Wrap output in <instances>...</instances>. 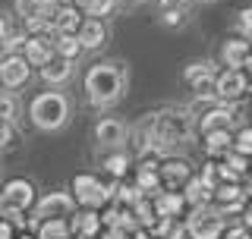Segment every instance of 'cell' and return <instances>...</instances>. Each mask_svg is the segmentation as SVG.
<instances>
[{"instance_id":"6da1fadb","label":"cell","mask_w":252,"mask_h":239,"mask_svg":"<svg viewBox=\"0 0 252 239\" xmlns=\"http://www.w3.org/2000/svg\"><path fill=\"white\" fill-rule=\"evenodd\" d=\"M82 89H85L89 104L98 107V110L117 104V101L123 98V91H126V69H123V63H94V66H89Z\"/></svg>"},{"instance_id":"7a4b0ae2","label":"cell","mask_w":252,"mask_h":239,"mask_svg":"<svg viewBox=\"0 0 252 239\" xmlns=\"http://www.w3.org/2000/svg\"><path fill=\"white\" fill-rule=\"evenodd\" d=\"M192 123L195 117L186 107H164L152 114V151L170 154V148H177L192 135Z\"/></svg>"},{"instance_id":"3957f363","label":"cell","mask_w":252,"mask_h":239,"mask_svg":"<svg viewBox=\"0 0 252 239\" xmlns=\"http://www.w3.org/2000/svg\"><path fill=\"white\" fill-rule=\"evenodd\" d=\"M29 120L41 132H57L69 120V98L63 91H41L29 104Z\"/></svg>"},{"instance_id":"277c9868","label":"cell","mask_w":252,"mask_h":239,"mask_svg":"<svg viewBox=\"0 0 252 239\" xmlns=\"http://www.w3.org/2000/svg\"><path fill=\"white\" fill-rule=\"evenodd\" d=\"M117 182H120V179H101V177H94V173H79V177L73 179V186H69V192H73L79 208L101 211L104 205L114 202Z\"/></svg>"},{"instance_id":"5b68a950","label":"cell","mask_w":252,"mask_h":239,"mask_svg":"<svg viewBox=\"0 0 252 239\" xmlns=\"http://www.w3.org/2000/svg\"><path fill=\"white\" fill-rule=\"evenodd\" d=\"M0 192H3V211H0V214L13 217L16 224L22 220V214L35 211V205H38L35 182L26 179V177H13V179H6L3 186H0Z\"/></svg>"},{"instance_id":"8992f818","label":"cell","mask_w":252,"mask_h":239,"mask_svg":"<svg viewBox=\"0 0 252 239\" xmlns=\"http://www.w3.org/2000/svg\"><path fill=\"white\" fill-rule=\"evenodd\" d=\"M227 230V217L215 205H199L186 214V236L189 239H220Z\"/></svg>"},{"instance_id":"52a82bcc","label":"cell","mask_w":252,"mask_h":239,"mask_svg":"<svg viewBox=\"0 0 252 239\" xmlns=\"http://www.w3.org/2000/svg\"><path fill=\"white\" fill-rule=\"evenodd\" d=\"M13 10L19 16V22L32 31H51V16L54 3L51 0H13Z\"/></svg>"},{"instance_id":"ba28073f","label":"cell","mask_w":252,"mask_h":239,"mask_svg":"<svg viewBox=\"0 0 252 239\" xmlns=\"http://www.w3.org/2000/svg\"><path fill=\"white\" fill-rule=\"evenodd\" d=\"M218 73H220V69L211 60H195V63H189V66L183 69V79H186V85L199 94V98H218V94H215Z\"/></svg>"},{"instance_id":"9c48e42d","label":"cell","mask_w":252,"mask_h":239,"mask_svg":"<svg viewBox=\"0 0 252 239\" xmlns=\"http://www.w3.org/2000/svg\"><path fill=\"white\" fill-rule=\"evenodd\" d=\"M29 79H32V63L26 60V54L6 51V57L0 60V85L6 91H16L22 85H29Z\"/></svg>"},{"instance_id":"30bf717a","label":"cell","mask_w":252,"mask_h":239,"mask_svg":"<svg viewBox=\"0 0 252 239\" xmlns=\"http://www.w3.org/2000/svg\"><path fill=\"white\" fill-rule=\"evenodd\" d=\"M246 91H249V73H246V69L227 66V69H220V73H218V82H215L218 101H224V104H233V101H240Z\"/></svg>"},{"instance_id":"8fae6325","label":"cell","mask_w":252,"mask_h":239,"mask_svg":"<svg viewBox=\"0 0 252 239\" xmlns=\"http://www.w3.org/2000/svg\"><path fill=\"white\" fill-rule=\"evenodd\" d=\"M76 198L73 192H47L44 198H38L35 205V220H51V217H73L76 214Z\"/></svg>"},{"instance_id":"7c38bea8","label":"cell","mask_w":252,"mask_h":239,"mask_svg":"<svg viewBox=\"0 0 252 239\" xmlns=\"http://www.w3.org/2000/svg\"><path fill=\"white\" fill-rule=\"evenodd\" d=\"M192 177H195V170H192V164H189L186 157H177V154H164L161 157V182H164V189H180V192H183V186Z\"/></svg>"},{"instance_id":"4fadbf2b","label":"cell","mask_w":252,"mask_h":239,"mask_svg":"<svg viewBox=\"0 0 252 239\" xmlns=\"http://www.w3.org/2000/svg\"><path fill=\"white\" fill-rule=\"evenodd\" d=\"M22 54H26V60L32 66L41 69L44 63L57 54V47H54V31H32L26 38V44H22Z\"/></svg>"},{"instance_id":"5bb4252c","label":"cell","mask_w":252,"mask_h":239,"mask_svg":"<svg viewBox=\"0 0 252 239\" xmlns=\"http://www.w3.org/2000/svg\"><path fill=\"white\" fill-rule=\"evenodd\" d=\"M202 107V104H199ZM199 120V132H211V129H233L236 117H233V107L224 104V101H211L208 107H202V117Z\"/></svg>"},{"instance_id":"9a60e30c","label":"cell","mask_w":252,"mask_h":239,"mask_svg":"<svg viewBox=\"0 0 252 239\" xmlns=\"http://www.w3.org/2000/svg\"><path fill=\"white\" fill-rule=\"evenodd\" d=\"M85 13L79 10L73 0H63V3H54V16H51V31H76L82 29Z\"/></svg>"},{"instance_id":"2e32d148","label":"cell","mask_w":252,"mask_h":239,"mask_svg":"<svg viewBox=\"0 0 252 239\" xmlns=\"http://www.w3.org/2000/svg\"><path fill=\"white\" fill-rule=\"evenodd\" d=\"M126 135H129V129H126L123 120L117 117H104L94 123V142H98L101 148H120L126 142Z\"/></svg>"},{"instance_id":"e0dca14e","label":"cell","mask_w":252,"mask_h":239,"mask_svg":"<svg viewBox=\"0 0 252 239\" xmlns=\"http://www.w3.org/2000/svg\"><path fill=\"white\" fill-rule=\"evenodd\" d=\"M69 224H73V233L82 236V239H98L101 230H104L101 211H94V208H79L73 217H69Z\"/></svg>"},{"instance_id":"ac0fdd59","label":"cell","mask_w":252,"mask_h":239,"mask_svg":"<svg viewBox=\"0 0 252 239\" xmlns=\"http://www.w3.org/2000/svg\"><path fill=\"white\" fill-rule=\"evenodd\" d=\"M155 208H158V217H183V211L189 208L186 195L180 189H161L155 192Z\"/></svg>"},{"instance_id":"d6986e66","label":"cell","mask_w":252,"mask_h":239,"mask_svg":"<svg viewBox=\"0 0 252 239\" xmlns=\"http://www.w3.org/2000/svg\"><path fill=\"white\" fill-rule=\"evenodd\" d=\"M107 22L104 19H98V16H85V22H82V29H79V38H82V44H85V51H101V47L107 44Z\"/></svg>"},{"instance_id":"ffe728a7","label":"cell","mask_w":252,"mask_h":239,"mask_svg":"<svg viewBox=\"0 0 252 239\" xmlns=\"http://www.w3.org/2000/svg\"><path fill=\"white\" fill-rule=\"evenodd\" d=\"M252 54V44L249 38H230V41H224L220 47V60H224V66H236V69H246V60Z\"/></svg>"},{"instance_id":"44dd1931","label":"cell","mask_w":252,"mask_h":239,"mask_svg":"<svg viewBox=\"0 0 252 239\" xmlns=\"http://www.w3.org/2000/svg\"><path fill=\"white\" fill-rule=\"evenodd\" d=\"M38 73H41V79H44L47 85H63V82H69V79H73V60L54 54V57L47 60Z\"/></svg>"},{"instance_id":"7402d4cb","label":"cell","mask_w":252,"mask_h":239,"mask_svg":"<svg viewBox=\"0 0 252 239\" xmlns=\"http://www.w3.org/2000/svg\"><path fill=\"white\" fill-rule=\"evenodd\" d=\"M233 132L236 129H211L202 132V145L208 157H224L227 151H233Z\"/></svg>"},{"instance_id":"603a6c76","label":"cell","mask_w":252,"mask_h":239,"mask_svg":"<svg viewBox=\"0 0 252 239\" xmlns=\"http://www.w3.org/2000/svg\"><path fill=\"white\" fill-rule=\"evenodd\" d=\"M183 195H186L189 208H199V205H211V202H215V186H208V182H205L199 173H195V177L183 186Z\"/></svg>"},{"instance_id":"cb8c5ba5","label":"cell","mask_w":252,"mask_h":239,"mask_svg":"<svg viewBox=\"0 0 252 239\" xmlns=\"http://www.w3.org/2000/svg\"><path fill=\"white\" fill-rule=\"evenodd\" d=\"M54 47H57L60 57H66L73 63L85 54V44H82V38H79L76 31H54Z\"/></svg>"},{"instance_id":"d4e9b609","label":"cell","mask_w":252,"mask_h":239,"mask_svg":"<svg viewBox=\"0 0 252 239\" xmlns=\"http://www.w3.org/2000/svg\"><path fill=\"white\" fill-rule=\"evenodd\" d=\"M38 239H76L73 233V224L66 217H51V220H38V230H35Z\"/></svg>"},{"instance_id":"484cf974","label":"cell","mask_w":252,"mask_h":239,"mask_svg":"<svg viewBox=\"0 0 252 239\" xmlns=\"http://www.w3.org/2000/svg\"><path fill=\"white\" fill-rule=\"evenodd\" d=\"M101 167H104L107 179H126V177H129V167H132V157L126 154V151L114 148L104 161H101Z\"/></svg>"},{"instance_id":"4316f807","label":"cell","mask_w":252,"mask_h":239,"mask_svg":"<svg viewBox=\"0 0 252 239\" xmlns=\"http://www.w3.org/2000/svg\"><path fill=\"white\" fill-rule=\"evenodd\" d=\"M73 3L85 16H98V19H104V16H110L117 10V0H73Z\"/></svg>"},{"instance_id":"83f0119b","label":"cell","mask_w":252,"mask_h":239,"mask_svg":"<svg viewBox=\"0 0 252 239\" xmlns=\"http://www.w3.org/2000/svg\"><path fill=\"white\" fill-rule=\"evenodd\" d=\"M186 16H189V6H164V10H161V22L167 29H180L186 22Z\"/></svg>"},{"instance_id":"f1b7e54d","label":"cell","mask_w":252,"mask_h":239,"mask_svg":"<svg viewBox=\"0 0 252 239\" xmlns=\"http://www.w3.org/2000/svg\"><path fill=\"white\" fill-rule=\"evenodd\" d=\"M233 151L252 157V126H243V129L233 132Z\"/></svg>"},{"instance_id":"f546056e","label":"cell","mask_w":252,"mask_h":239,"mask_svg":"<svg viewBox=\"0 0 252 239\" xmlns=\"http://www.w3.org/2000/svg\"><path fill=\"white\" fill-rule=\"evenodd\" d=\"M236 35H240V38H249V41H252V6L240 10V16H236Z\"/></svg>"},{"instance_id":"4dcf8cb0","label":"cell","mask_w":252,"mask_h":239,"mask_svg":"<svg viewBox=\"0 0 252 239\" xmlns=\"http://www.w3.org/2000/svg\"><path fill=\"white\" fill-rule=\"evenodd\" d=\"M16 142V129H13V120H0V151L10 148Z\"/></svg>"},{"instance_id":"1f68e13d","label":"cell","mask_w":252,"mask_h":239,"mask_svg":"<svg viewBox=\"0 0 252 239\" xmlns=\"http://www.w3.org/2000/svg\"><path fill=\"white\" fill-rule=\"evenodd\" d=\"M13 117H16V101L0 91V120H13Z\"/></svg>"},{"instance_id":"d6a6232c","label":"cell","mask_w":252,"mask_h":239,"mask_svg":"<svg viewBox=\"0 0 252 239\" xmlns=\"http://www.w3.org/2000/svg\"><path fill=\"white\" fill-rule=\"evenodd\" d=\"M16 220L6 217V214H0V239H16Z\"/></svg>"},{"instance_id":"836d02e7","label":"cell","mask_w":252,"mask_h":239,"mask_svg":"<svg viewBox=\"0 0 252 239\" xmlns=\"http://www.w3.org/2000/svg\"><path fill=\"white\" fill-rule=\"evenodd\" d=\"M224 239H252V230L246 224H236V227H227L224 230Z\"/></svg>"},{"instance_id":"e575fe53","label":"cell","mask_w":252,"mask_h":239,"mask_svg":"<svg viewBox=\"0 0 252 239\" xmlns=\"http://www.w3.org/2000/svg\"><path fill=\"white\" fill-rule=\"evenodd\" d=\"M98 239H132V233H129V230H123V227H104Z\"/></svg>"},{"instance_id":"d590c367","label":"cell","mask_w":252,"mask_h":239,"mask_svg":"<svg viewBox=\"0 0 252 239\" xmlns=\"http://www.w3.org/2000/svg\"><path fill=\"white\" fill-rule=\"evenodd\" d=\"M132 239H158V236L152 233V230H145V227H139V230H136V233H132Z\"/></svg>"},{"instance_id":"8d00e7d4","label":"cell","mask_w":252,"mask_h":239,"mask_svg":"<svg viewBox=\"0 0 252 239\" xmlns=\"http://www.w3.org/2000/svg\"><path fill=\"white\" fill-rule=\"evenodd\" d=\"M6 35H10V22L0 16V41H6Z\"/></svg>"},{"instance_id":"74e56055","label":"cell","mask_w":252,"mask_h":239,"mask_svg":"<svg viewBox=\"0 0 252 239\" xmlns=\"http://www.w3.org/2000/svg\"><path fill=\"white\" fill-rule=\"evenodd\" d=\"M16 239H38V236H32V233H16Z\"/></svg>"},{"instance_id":"f35d334b","label":"cell","mask_w":252,"mask_h":239,"mask_svg":"<svg viewBox=\"0 0 252 239\" xmlns=\"http://www.w3.org/2000/svg\"><path fill=\"white\" fill-rule=\"evenodd\" d=\"M246 73H249V79H252V54H249V60H246Z\"/></svg>"},{"instance_id":"ab89813d","label":"cell","mask_w":252,"mask_h":239,"mask_svg":"<svg viewBox=\"0 0 252 239\" xmlns=\"http://www.w3.org/2000/svg\"><path fill=\"white\" fill-rule=\"evenodd\" d=\"M6 57V47H3V41H0V60H3Z\"/></svg>"},{"instance_id":"60d3db41","label":"cell","mask_w":252,"mask_h":239,"mask_svg":"<svg viewBox=\"0 0 252 239\" xmlns=\"http://www.w3.org/2000/svg\"><path fill=\"white\" fill-rule=\"evenodd\" d=\"M0 211H3V192H0Z\"/></svg>"},{"instance_id":"b9f144b4","label":"cell","mask_w":252,"mask_h":239,"mask_svg":"<svg viewBox=\"0 0 252 239\" xmlns=\"http://www.w3.org/2000/svg\"><path fill=\"white\" fill-rule=\"evenodd\" d=\"M249 120H252V101H249Z\"/></svg>"},{"instance_id":"7bdbcfd3","label":"cell","mask_w":252,"mask_h":239,"mask_svg":"<svg viewBox=\"0 0 252 239\" xmlns=\"http://www.w3.org/2000/svg\"><path fill=\"white\" fill-rule=\"evenodd\" d=\"M123 3H139V0H123Z\"/></svg>"},{"instance_id":"ee69618b","label":"cell","mask_w":252,"mask_h":239,"mask_svg":"<svg viewBox=\"0 0 252 239\" xmlns=\"http://www.w3.org/2000/svg\"><path fill=\"white\" fill-rule=\"evenodd\" d=\"M51 3H63V0H51Z\"/></svg>"},{"instance_id":"f6af8a7d","label":"cell","mask_w":252,"mask_h":239,"mask_svg":"<svg viewBox=\"0 0 252 239\" xmlns=\"http://www.w3.org/2000/svg\"><path fill=\"white\" fill-rule=\"evenodd\" d=\"M76 239H82V236H76Z\"/></svg>"}]
</instances>
